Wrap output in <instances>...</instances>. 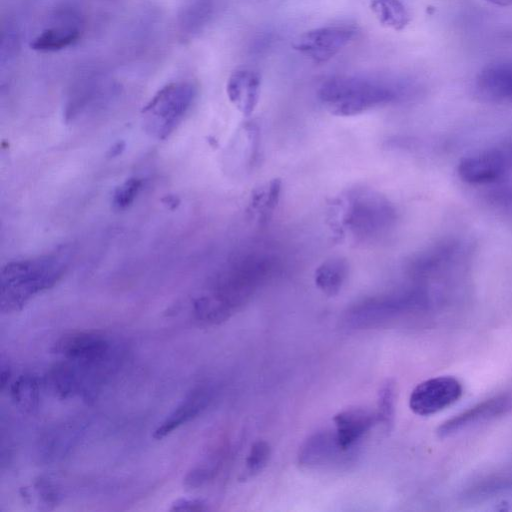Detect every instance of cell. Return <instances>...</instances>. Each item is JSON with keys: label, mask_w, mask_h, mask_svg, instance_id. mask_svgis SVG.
Instances as JSON below:
<instances>
[{"label": "cell", "mask_w": 512, "mask_h": 512, "mask_svg": "<svg viewBox=\"0 0 512 512\" xmlns=\"http://www.w3.org/2000/svg\"><path fill=\"white\" fill-rule=\"evenodd\" d=\"M275 259L263 253H251L232 260L216 277L211 292L195 301L198 317L206 324L228 317L272 272Z\"/></svg>", "instance_id": "6da1fadb"}, {"label": "cell", "mask_w": 512, "mask_h": 512, "mask_svg": "<svg viewBox=\"0 0 512 512\" xmlns=\"http://www.w3.org/2000/svg\"><path fill=\"white\" fill-rule=\"evenodd\" d=\"M397 211L390 200L371 188L348 190L331 205L335 232L348 234L357 242H375L386 237L397 221Z\"/></svg>", "instance_id": "7a4b0ae2"}, {"label": "cell", "mask_w": 512, "mask_h": 512, "mask_svg": "<svg viewBox=\"0 0 512 512\" xmlns=\"http://www.w3.org/2000/svg\"><path fill=\"white\" fill-rule=\"evenodd\" d=\"M407 83L378 78L341 75L325 80L318 99L336 116H355L401 100L410 92Z\"/></svg>", "instance_id": "3957f363"}, {"label": "cell", "mask_w": 512, "mask_h": 512, "mask_svg": "<svg viewBox=\"0 0 512 512\" xmlns=\"http://www.w3.org/2000/svg\"><path fill=\"white\" fill-rule=\"evenodd\" d=\"M64 252L6 264L0 276V309L2 313L21 310L34 296L55 286L67 269Z\"/></svg>", "instance_id": "277c9868"}, {"label": "cell", "mask_w": 512, "mask_h": 512, "mask_svg": "<svg viewBox=\"0 0 512 512\" xmlns=\"http://www.w3.org/2000/svg\"><path fill=\"white\" fill-rule=\"evenodd\" d=\"M196 95L197 87L192 81H176L162 87L142 110L147 131L165 139L190 109Z\"/></svg>", "instance_id": "5b68a950"}, {"label": "cell", "mask_w": 512, "mask_h": 512, "mask_svg": "<svg viewBox=\"0 0 512 512\" xmlns=\"http://www.w3.org/2000/svg\"><path fill=\"white\" fill-rule=\"evenodd\" d=\"M52 351L76 364L107 370L112 361L109 338L98 330L74 331L62 335Z\"/></svg>", "instance_id": "8992f818"}, {"label": "cell", "mask_w": 512, "mask_h": 512, "mask_svg": "<svg viewBox=\"0 0 512 512\" xmlns=\"http://www.w3.org/2000/svg\"><path fill=\"white\" fill-rule=\"evenodd\" d=\"M512 165V143L463 157L457 166L458 176L473 185L494 183Z\"/></svg>", "instance_id": "52a82bcc"}, {"label": "cell", "mask_w": 512, "mask_h": 512, "mask_svg": "<svg viewBox=\"0 0 512 512\" xmlns=\"http://www.w3.org/2000/svg\"><path fill=\"white\" fill-rule=\"evenodd\" d=\"M463 394L460 381L452 376H438L419 383L411 392L409 407L417 415L436 414L456 403Z\"/></svg>", "instance_id": "ba28073f"}, {"label": "cell", "mask_w": 512, "mask_h": 512, "mask_svg": "<svg viewBox=\"0 0 512 512\" xmlns=\"http://www.w3.org/2000/svg\"><path fill=\"white\" fill-rule=\"evenodd\" d=\"M357 34L351 25H328L303 33L293 44L295 50L317 63L337 55Z\"/></svg>", "instance_id": "9c48e42d"}, {"label": "cell", "mask_w": 512, "mask_h": 512, "mask_svg": "<svg viewBox=\"0 0 512 512\" xmlns=\"http://www.w3.org/2000/svg\"><path fill=\"white\" fill-rule=\"evenodd\" d=\"M461 253L462 245L459 241L441 240L412 255L406 262V271L417 279L433 277L452 267Z\"/></svg>", "instance_id": "30bf717a"}, {"label": "cell", "mask_w": 512, "mask_h": 512, "mask_svg": "<svg viewBox=\"0 0 512 512\" xmlns=\"http://www.w3.org/2000/svg\"><path fill=\"white\" fill-rule=\"evenodd\" d=\"M508 407L509 399L506 396L486 399L443 422L437 434L441 438L452 436L501 415Z\"/></svg>", "instance_id": "8fae6325"}, {"label": "cell", "mask_w": 512, "mask_h": 512, "mask_svg": "<svg viewBox=\"0 0 512 512\" xmlns=\"http://www.w3.org/2000/svg\"><path fill=\"white\" fill-rule=\"evenodd\" d=\"M335 437L342 451L347 452L371 429L378 421L376 412L363 408H351L336 414Z\"/></svg>", "instance_id": "7c38bea8"}, {"label": "cell", "mask_w": 512, "mask_h": 512, "mask_svg": "<svg viewBox=\"0 0 512 512\" xmlns=\"http://www.w3.org/2000/svg\"><path fill=\"white\" fill-rule=\"evenodd\" d=\"M260 75L250 68L235 70L228 78L226 92L230 102L245 116L255 110L260 98Z\"/></svg>", "instance_id": "4fadbf2b"}, {"label": "cell", "mask_w": 512, "mask_h": 512, "mask_svg": "<svg viewBox=\"0 0 512 512\" xmlns=\"http://www.w3.org/2000/svg\"><path fill=\"white\" fill-rule=\"evenodd\" d=\"M478 93L489 100L512 102V62L490 64L476 78Z\"/></svg>", "instance_id": "5bb4252c"}, {"label": "cell", "mask_w": 512, "mask_h": 512, "mask_svg": "<svg viewBox=\"0 0 512 512\" xmlns=\"http://www.w3.org/2000/svg\"><path fill=\"white\" fill-rule=\"evenodd\" d=\"M209 401L210 392L207 388L194 389L155 429L153 437L157 440L163 439L180 426L193 420L207 407Z\"/></svg>", "instance_id": "9a60e30c"}, {"label": "cell", "mask_w": 512, "mask_h": 512, "mask_svg": "<svg viewBox=\"0 0 512 512\" xmlns=\"http://www.w3.org/2000/svg\"><path fill=\"white\" fill-rule=\"evenodd\" d=\"M44 386L54 396L66 399L85 391V381L79 367L66 360L55 364L44 377Z\"/></svg>", "instance_id": "2e32d148"}, {"label": "cell", "mask_w": 512, "mask_h": 512, "mask_svg": "<svg viewBox=\"0 0 512 512\" xmlns=\"http://www.w3.org/2000/svg\"><path fill=\"white\" fill-rule=\"evenodd\" d=\"M338 453H344L338 446L335 433L320 432L311 436L299 451V463L312 467L332 461Z\"/></svg>", "instance_id": "e0dca14e"}, {"label": "cell", "mask_w": 512, "mask_h": 512, "mask_svg": "<svg viewBox=\"0 0 512 512\" xmlns=\"http://www.w3.org/2000/svg\"><path fill=\"white\" fill-rule=\"evenodd\" d=\"M81 30L74 21H66L41 31L30 47L40 52H54L73 45L79 40Z\"/></svg>", "instance_id": "ac0fdd59"}, {"label": "cell", "mask_w": 512, "mask_h": 512, "mask_svg": "<svg viewBox=\"0 0 512 512\" xmlns=\"http://www.w3.org/2000/svg\"><path fill=\"white\" fill-rule=\"evenodd\" d=\"M349 273V265L343 257L323 261L314 272V282L327 296H335L342 289Z\"/></svg>", "instance_id": "d6986e66"}, {"label": "cell", "mask_w": 512, "mask_h": 512, "mask_svg": "<svg viewBox=\"0 0 512 512\" xmlns=\"http://www.w3.org/2000/svg\"><path fill=\"white\" fill-rule=\"evenodd\" d=\"M218 0H190L180 14L182 33L189 36L201 31L216 13Z\"/></svg>", "instance_id": "ffe728a7"}, {"label": "cell", "mask_w": 512, "mask_h": 512, "mask_svg": "<svg viewBox=\"0 0 512 512\" xmlns=\"http://www.w3.org/2000/svg\"><path fill=\"white\" fill-rule=\"evenodd\" d=\"M282 190L279 179H273L269 183L254 190L249 201V213L260 222H266L276 208Z\"/></svg>", "instance_id": "44dd1931"}, {"label": "cell", "mask_w": 512, "mask_h": 512, "mask_svg": "<svg viewBox=\"0 0 512 512\" xmlns=\"http://www.w3.org/2000/svg\"><path fill=\"white\" fill-rule=\"evenodd\" d=\"M10 394L15 405L26 413H33L39 407L40 382L33 374L19 376L11 385Z\"/></svg>", "instance_id": "7402d4cb"}, {"label": "cell", "mask_w": 512, "mask_h": 512, "mask_svg": "<svg viewBox=\"0 0 512 512\" xmlns=\"http://www.w3.org/2000/svg\"><path fill=\"white\" fill-rule=\"evenodd\" d=\"M370 8L380 24L395 31L403 30L410 22L401 0H371Z\"/></svg>", "instance_id": "603a6c76"}, {"label": "cell", "mask_w": 512, "mask_h": 512, "mask_svg": "<svg viewBox=\"0 0 512 512\" xmlns=\"http://www.w3.org/2000/svg\"><path fill=\"white\" fill-rule=\"evenodd\" d=\"M396 388L392 381H387L379 391L377 403V420L381 422L386 429H389L393 423L395 414Z\"/></svg>", "instance_id": "cb8c5ba5"}, {"label": "cell", "mask_w": 512, "mask_h": 512, "mask_svg": "<svg viewBox=\"0 0 512 512\" xmlns=\"http://www.w3.org/2000/svg\"><path fill=\"white\" fill-rule=\"evenodd\" d=\"M142 184L143 181L136 177L129 178L123 182L113 193V206L118 210H123L129 207L137 197Z\"/></svg>", "instance_id": "d4e9b609"}, {"label": "cell", "mask_w": 512, "mask_h": 512, "mask_svg": "<svg viewBox=\"0 0 512 512\" xmlns=\"http://www.w3.org/2000/svg\"><path fill=\"white\" fill-rule=\"evenodd\" d=\"M270 457V447L265 441L255 442L246 458V467L249 473L260 471Z\"/></svg>", "instance_id": "484cf974"}, {"label": "cell", "mask_w": 512, "mask_h": 512, "mask_svg": "<svg viewBox=\"0 0 512 512\" xmlns=\"http://www.w3.org/2000/svg\"><path fill=\"white\" fill-rule=\"evenodd\" d=\"M215 471L214 464H199L186 474L184 477V485L190 489L198 488L209 481Z\"/></svg>", "instance_id": "4316f807"}, {"label": "cell", "mask_w": 512, "mask_h": 512, "mask_svg": "<svg viewBox=\"0 0 512 512\" xmlns=\"http://www.w3.org/2000/svg\"><path fill=\"white\" fill-rule=\"evenodd\" d=\"M18 36L15 29L7 27L1 35L0 61L4 65L7 61H11L17 54Z\"/></svg>", "instance_id": "83f0119b"}, {"label": "cell", "mask_w": 512, "mask_h": 512, "mask_svg": "<svg viewBox=\"0 0 512 512\" xmlns=\"http://www.w3.org/2000/svg\"><path fill=\"white\" fill-rule=\"evenodd\" d=\"M206 504L198 499H189V498H180L175 500L171 507L170 511H203L206 510Z\"/></svg>", "instance_id": "f1b7e54d"}, {"label": "cell", "mask_w": 512, "mask_h": 512, "mask_svg": "<svg viewBox=\"0 0 512 512\" xmlns=\"http://www.w3.org/2000/svg\"><path fill=\"white\" fill-rule=\"evenodd\" d=\"M1 367H2V369H1V373H0V381H1V390H3L10 379L11 373H10L9 368L5 369V367L3 365Z\"/></svg>", "instance_id": "f546056e"}, {"label": "cell", "mask_w": 512, "mask_h": 512, "mask_svg": "<svg viewBox=\"0 0 512 512\" xmlns=\"http://www.w3.org/2000/svg\"><path fill=\"white\" fill-rule=\"evenodd\" d=\"M125 148L124 142H117L109 150V156L114 157L119 155Z\"/></svg>", "instance_id": "4dcf8cb0"}, {"label": "cell", "mask_w": 512, "mask_h": 512, "mask_svg": "<svg viewBox=\"0 0 512 512\" xmlns=\"http://www.w3.org/2000/svg\"><path fill=\"white\" fill-rule=\"evenodd\" d=\"M163 201L170 208H175L178 205V203H179V200L176 197H174V196H166Z\"/></svg>", "instance_id": "1f68e13d"}, {"label": "cell", "mask_w": 512, "mask_h": 512, "mask_svg": "<svg viewBox=\"0 0 512 512\" xmlns=\"http://www.w3.org/2000/svg\"><path fill=\"white\" fill-rule=\"evenodd\" d=\"M495 5L498 6H508L512 5V0H487Z\"/></svg>", "instance_id": "d6a6232c"}]
</instances>
